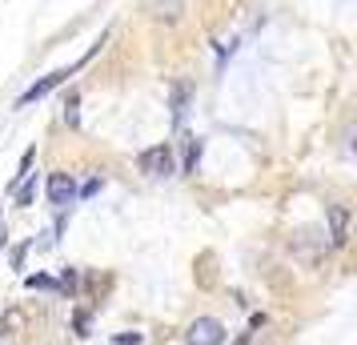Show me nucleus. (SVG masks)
Returning <instances> with one entry per match:
<instances>
[{
  "label": "nucleus",
  "instance_id": "nucleus-9",
  "mask_svg": "<svg viewBox=\"0 0 357 345\" xmlns=\"http://www.w3.org/2000/svg\"><path fill=\"white\" fill-rule=\"evenodd\" d=\"M145 342V333H137V329H132V333H121V337H113V345H141Z\"/></svg>",
  "mask_w": 357,
  "mask_h": 345
},
{
  "label": "nucleus",
  "instance_id": "nucleus-4",
  "mask_svg": "<svg viewBox=\"0 0 357 345\" xmlns=\"http://www.w3.org/2000/svg\"><path fill=\"white\" fill-rule=\"evenodd\" d=\"M45 193H49L52 209H61V213H65L68 205L77 201V181H73L68 173H52V177H49V185H45Z\"/></svg>",
  "mask_w": 357,
  "mask_h": 345
},
{
  "label": "nucleus",
  "instance_id": "nucleus-5",
  "mask_svg": "<svg viewBox=\"0 0 357 345\" xmlns=\"http://www.w3.org/2000/svg\"><path fill=\"white\" fill-rule=\"evenodd\" d=\"M329 237L337 249L349 241V209L345 205H329Z\"/></svg>",
  "mask_w": 357,
  "mask_h": 345
},
{
  "label": "nucleus",
  "instance_id": "nucleus-2",
  "mask_svg": "<svg viewBox=\"0 0 357 345\" xmlns=\"http://www.w3.org/2000/svg\"><path fill=\"white\" fill-rule=\"evenodd\" d=\"M137 169H141L145 177H169V173L177 169V161H173V145H153V148H145V153L137 157Z\"/></svg>",
  "mask_w": 357,
  "mask_h": 345
},
{
  "label": "nucleus",
  "instance_id": "nucleus-3",
  "mask_svg": "<svg viewBox=\"0 0 357 345\" xmlns=\"http://www.w3.org/2000/svg\"><path fill=\"white\" fill-rule=\"evenodd\" d=\"M221 342H225V325L217 317H197L185 329V345H221Z\"/></svg>",
  "mask_w": 357,
  "mask_h": 345
},
{
  "label": "nucleus",
  "instance_id": "nucleus-8",
  "mask_svg": "<svg viewBox=\"0 0 357 345\" xmlns=\"http://www.w3.org/2000/svg\"><path fill=\"white\" fill-rule=\"evenodd\" d=\"M185 105H189V84H177V89H173V113H185Z\"/></svg>",
  "mask_w": 357,
  "mask_h": 345
},
{
  "label": "nucleus",
  "instance_id": "nucleus-7",
  "mask_svg": "<svg viewBox=\"0 0 357 345\" xmlns=\"http://www.w3.org/2000/svg\"><path fill=\"white\" fill-rule=\"evenodd\" d=\"M17 205H20V209L36 205V181H24V185L17 189Z\"/></svg>",
  "mask_w": 357,
  "mask_h": 345
},
{
  "label": "nucleus",
  "instance_id": "nucleus-10",
  "mask_svg": "<svg viewBox=\"0 0 357 345\" xmlns=\"http://www.w3.org/2000/svg\"><path fill=\"white\" fill-rule=\"evenodd\" d=\"M61 285H65V289H73V285H77V273H73V269H65V277H61Z\"/></svg>",
  "mask_w": 357,
  "mask_h": 345
},
{
  "label": "nucleus",
  "instance_id": "nucleus-6",
  "mask_svg": "<svg viewBox=\"0 0 357 345\" xmlns=\"http://www.w3.org/2000/svg\"><path fill=\"white\" fill-rule=\"evenodd\" d=\"M77 105H81V97H77V93H68V100H65V125H68V129H77V125H81Z\"/></svg>",
  "mask_w": 357,
  "mask_h": 345
},
{
  "label": "nucleus",
  "instance_id": "nucleus-1",
  "mask_svg": "<svg viewBox=\"0 0 357 345\" xmlns=\"http://www.w3.org/2000/svg\"><path fill=\"white\" fill-rule=\"evenodd\" d=\"M100 45H105V36H100L97 45H93V49L84 52L81 61H77V65L73 68H56V72H49V77H40V81L36 84H29V89H24V93H20V100H17V109H29V105H33V100H40V97H49L52 89H56V84H65L68 77H73V72H77V68L84 65V61H93V52H100Z\"/></svg>",
  "mask_w": 357,
  "mask_h": 345
}]
</instances>
